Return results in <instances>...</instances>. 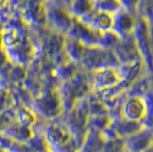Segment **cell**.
<instances>
[]
</instances>
